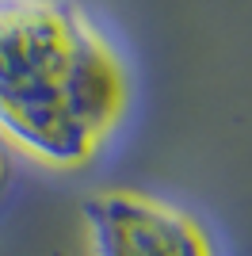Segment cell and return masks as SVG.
I'll return each mask as SVG.
<instances>
[{"label":"cell","instance_id":"1","mask_svg":"<svg viewBox=\"0 0 252 256\" xmlns=\"http://www.w3.org/2000/svg\"><path fill=\"white\" fill-rule=\"evenodd\" d=\"M126 104L122 58L76 0H0V134L73 168L111 142Z\"/></svg>","mask_w":252,"mask_h":256},{"label":"cell","instance_id":"2","mask_svg":"<svg viewBox=\"0 0 252 256\" xmlns=\"http://www.w3.org/2000/svg\"><path fill=\"white\" fill-rule=\"evenodd\" d=\"M92 256H214L191 210L142 192H96L84 203Z\"/></svg>","mask_w":252,"mask_h":256},{"label":"cell","instance_id":"3","mask_svg":"<svg viewBox=\"0 0 252 256\" xmlns=\"http://www.w3.org/2000/svg\"><path fill=\"white\" fill-rule=\"evenodd\" d=\"M4 184H8V150L0 142V192H4Z\"/></svg>","mask_w":252,"mask_h":256}]
</instances>
